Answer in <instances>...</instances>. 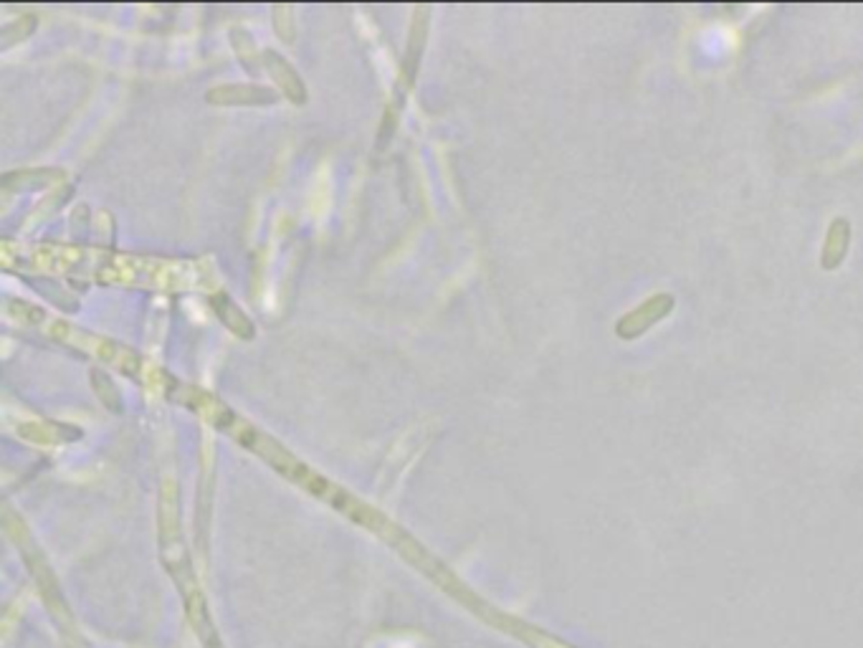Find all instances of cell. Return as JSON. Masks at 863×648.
Listing matches in <instances>:
<instances>
[{
  "instance_id": "6da1fadb",
  "label": "cell",
  "mask_w": 863,
  "mask_h": 648,
  "mask_svg": "<svg viewBox=\"0 0 863 648\" xmlns=\"http://www.w3.org/2000/svg\"><path fill=\"white\" fill-rule=\"evenodd\" d=\"M185 261L142 259L130 254H102L97 261V279L117 287H150V289H185L190 276Z\"/></svg>"
},
{
  "instance_id": "9c48e42d",
  "label": "cell",
  "mask_w": 863,
  "mask_h": 648,
  "mask_svg": "<svg viewBox=\"0 0 863 648\" xmlns=\"http://www.w3.org/2000/svg\"><path fill=\"white\" fill-rule=\"evenodd\" d=\"M92 385H94V393L99 395V400H102L104 405H107L109 411H122V395H119L117 385L109 380L107 373H102L99 368L92 370Z\"/></svg>"
},
{
  "instance_id": "8992f818",
  "label": "cell",
  "mask_w": 863,
  "mask_h": 648,
  "mask_svg": "<svg viewBox=\"0 0 863 648\" xmlns=\"http://www.w3.org/2000/svg\"><path fill=\"white\" fill-rule=\"evenodd\" d=\"M261 59H264L261 64L266 66V71L271 74V79L279 84L281 92H284V97L289 99V102H294V104L307 102V89H304L302 76L294 71V66L289 64V61L281 59L276 51H264V56H261Z\"/></svg>"
},
{
  "instance_id": "7a4b0ae2",
  "label": "cell",
  "mask_w": 863,
  "mask_h": 648,
  "mask_svg": "<svg viewBox=\"0 0 863 648\" xmlns=\"http://www.w3.org/2000/svg\"><path fill=\"white\" fill-rule=\"evenodd\" d=\"M44 330L51 340L74 347V350L79 352H87V355L107 362V365L117 368L119 373L130 375V378H140L142 370H145V360H142L135 350L119 345V342L114 340H107V337L102 335H94V332L89 330H81V327L64 322V319H51Z\"/></svg>"
},
{
  "instance_id": "3957f363",
  "label": "cell",
  "mask_w": 863,
  "mask_h": 648,
  "mask_svg": "<svg viewBox=\"0 0 863 648\" xmlns=\"http://www.w3.org/2000/svg\"><path fill=\"white\" fill-rule=\"evenodd\" d=\"M676 307V297L671 292H659L651 294L646 302H641L638 307H633L631 312L623 314L618 322H615V335L621 337L623 342H633L641 335H646L653 324H659L661 319L669 317Z\"/></svg>"
},
{
  "instance_id": "ba28073f",
  "label": "cell",
  "mask_w": 863,
  "mask_h": 648,
  "mask_svg": "<svg viewBox=\"0 0 863 648\" xmlns=\"http://www.w3.org/2000/svg\"><path fill=\"white\" fill-rule=\"evenodd\" d=\"M211 307L216 309V314H218V317H221V322L226 324L228 330H231L236 337H243V340H251V337L256 335L254 322H251L249 314L243 312V309L238 307V304L233 302V299L228 297L226 292L213 294V297H211Z\"/></svg>"
},
{
  "instance_id": "52a82bcc",
  "label": "cell",
  "mask_w": 863,
  "mask_h": 648,
  "mask_svg": "<svg viewBox=\"0 0 863 648\" xmlns=\"http://www.w3.org/2000/svg\"><path fill=\"white\" fill-rule=\"evenodd\" d=\"M426 36H428V11L426 8H418L416 23H413V28H410L408 54H405V59H403L405 61L403 76H400V89H405V92L413 87V79H416V71H418V61H421L423 46H426Z\"/></svg>"
},
{
  "instance_id": "30bf717a",
  "label": "cell",
  "mask_w": 863,
  "mask_h": 648,
  "mask_svg": "<svg viewBox=\"0 0 863 648\" xmlns=\"http://www.w3.org/2000/svg\"><path fill=\"white\" fill-rule=\"evenodd\" d=\"M274 26H276V33H279V36L284 38L286 44H294V36H297V31H294L292 8H289V6H276L274 8Z\"/></svg>"
},
{
  "instance_id": "8fae6325",
  "label": "cell",
  "mask_w": 863,
  "mask_h": 648,
  "mask_svg": "<svg viewBox=\"0 0 863 648\" xmlns=\"http://www.w3.org/2000/svg\"><path fill=\"white\" fill-rule=\"evenodd\" d=\"M231 38H233V46H236L238 56H241L243 64H246V69L254 71V59H256V56H254V46H251L249 33L241 31V28H233Z\"/></svg>"
},
{
  "instance_id": "277c9868",
  "label": "cell",
  "mask_w": 863,
  "mask_h": 648,
  "mask_svg": "<svg viewBox=\"0 0 863 648\" xmlns=\"http://www.w3.org/2000/svg\"><path fill=\"white\" fill-rule=\"evenodd\" d=\"M205 99L216 107H264L276 104V92L256 84H226V87L208 89Z\"/></svg>"
},
{
  "instance_id": "5b68a950",
  "label": "cell",
  "mask_w": 863,
  "mask_h": 648,
  "mask_svg": "<svg viewBox=\"0 0 863 648\" xmlns=\"http://www.w3.org/2000/svg\"><path fill=\"white\" fill-rule=\"evenodd\" d=\"M851 249V221L846 216H836L828 223L826 241L820 249V266L826 271H836L846 261Z\"/></svg>"
}]
</instances>
